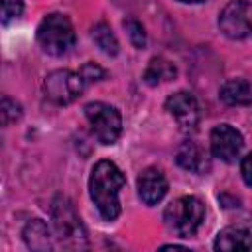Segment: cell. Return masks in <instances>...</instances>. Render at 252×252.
<instances>
[{"label":"cell","mask_w":252,"mask_h":252,"mask_svg":"<svg viewBox=\"0 0 252 252\" xmlns=\"http://www.w3.org/2000/svg\"><path fill=\"white\" fill-rule=\"evenodd\" d=\"M51 219H53V226L57 232V238L61 240V244L65 248H73V250H81L87 248V232L85 226L79 219V215L75 213L73 205L69 199L57 195L51 203Z\"/></svg>","instance_id":"3957f363"},{"label":"cell","mask_w":252,"mask_h":252,"mask_svg":"<svg viewBox=\"0 0 252 252\" xmlns=\"http://www.w3.org/2000/svg\"><path fill=\"white\" fill-rule=\"evenodd\" d=\"M93 39H94V43H96L106 55H116V53H118V39H116V35L112 33V30H110L108 24L98 22V24L93 28Z\"/></svg>","instance_id":"2e32d148"},{"label":"cell","mask_w":252,"mask_h":252,"mask_svg":"<svg viewBox=\"0 0 252 252\" xmlns=\"http://www.w3.org/2000/svg\"><path fill=\"white\" fill-rule=\"evenodd\" d=\"M242 150V136L228 124H219L211 130V152L222 161H234Z\"/></svg>","instance_id":"9c48e42d"},{"label":"cell","mask_w":252,"mask_h":252,"mask_svg":"<svg viewBox=\"0 0 252 252\" xmlns=\"http://www.w3.org/2000/svg\"><path fill=\"white\" fill-rule=\"evenodd\" d=\"M163 220L171 232L187 238L201 228L205 220V207L197 197L185 195L167 205L163 213Z\"/></svg>","instance_id":"7a4b0ae2"},{"label":"cell","mask_w":252,"mask_h":252,"mask_svg":"<svg viewBox=\"0 0 252 252\" xmlns=\"http://www.w3.org/2000/svg\"><path fill=\"white\" fill-rule=\"evenodd\" d=\"M37 41L49 55H63L75 45V30L67 16L47 14L37 28Z\"/></svg>","instance_id":"277c9868"},{"label":"cell","mask_w":252,"mask_h":252,"mask_svg":"<svg viewBox=\"0 0 252 252\" xmlns=\"http://www.w3.org/2000/svg\"><path fill=\"white\" fill-rule=\"evenodd\" d=\"M124 28H126L128 37L134 43V47H138V49L146 47V32L138 20H124Z\"/></svg>","instance_id":"ac0fdd59"},{"label":"cell","mask_w":252,"mask_h":252,"mask_svg":"<svg viewBox=\"0 0 252 252\" xmlns=\"http://www.w3.org/2000/svg\"><path fill=\"white\" fill-rule=\"evenodd\" d=\"M215 250H226V252L244 250V252H252V228L228 226V228L220 230L217 234V240H215Z\"/></svg>","instance_id":"8fae6325"},{"label":"cell","mask_w":252,"mask_h":252,"mask_svg":"<svg viewBox=\"0 0 252 252\" xmlns=\"http://www.w3.org/2000/svg\"><path fill=\"white\" fill-rule=\"evenodd\" d=\"M167 193V179L159 169L148 167L138 177V195L146 205L159 203Z\"/></svg>","instance_id":"30bf717a"},{"label":"cell","mask_w":252,"mask_h":252,"mask_svg":"<svg viewBox=\"0 0 252 252\" xmlns=\"http://www.w3.org/2000/svg\"><path fill=\"white\" fill-rule=\"evenodd\" d=\"M24 10L22 0H2V22L8 24L10 20H16Z\"/></svg>","instance_id":"d6986e66"},{"label":"cell","mask_w":252,"mask_h":252,"mask_svg":"<svg viewBox=\"0 0 252 252\" xmlns=\"http://www.w3.org/2000/svg\"><path fill=\"white\" fill-rule=\"evenodd\" d=\"M220 100L230 106L252 104V83L246 79H230L220 87Z\"/></svg>","instance_id":"7c38bea8"},{"label":"cell","mask_w":252,"mask_h":252,"mask_svg":"<svg viewBox=\"0 0 252 252\" xmlns=\"http://www.w3.org/2000/svg\"><path fill=\"white\" fill-rule=\"evenodd\" d=\"M179 2H185V4H201L205 0H179Z\"/></svg>","instance_id":"7402d4cb"},{"label":"cell","mask_w":252,"mask_h":252,"mask_svg":"<svg viewBox=\"0 0 252 252\" xmlns=\"http://www.w3.org/2000/svg\"><path fill=\"white\" fill-rule=\"evenodd\" d=\"M85 116L100 144H114L118 140L122 130V118L114 106L106 102H89L85 106Z\"/></svg>","instance_id":"5b68a950"},{"label":"cell","mask_w":252,"mask_h":252,"mask_svg":"<svg viewBox=\"0 0 252 252\" xmlns=\"http://www.w3.org/2000/svg\"><path fill=\"white\" fill-rule=\"evenodd\" d=\"M85 87V81L81 73H73L69 69H59L47 75L45 79V93L47 98L55 104H69L75 98H79L81 91Z\"/></svg>","instance_id":"8992f818"},{"label":"cell","mask_w":252,"mask_h":252,"mask_svg":"<svg viewBox=\"0 0 252 252\" xmlns=\"http://www.w3.org/2000/svg\"><path fill=\"white\" fill-rule=\"evenodd\" d=\"M81 77L85 83H93V81H100L104 79V69L94 65V63H85L81 67Z\"/></svg>","instance_id":"ffe728a7"},{"label":"cell","mask_w":252,"mask_h":252,"mask_svg":"<svg viewBox=\"0 0 252 252\" xmlns=\"http://www.w3.org/2000/svg\"><path fill=\"white\" fill-rule=\"evenodd\" d=\"M124 183H126L124 173L108 159L98 161L91 171V177H89L91 199L94 201L98 213L106 220H114L120 215L118 193L124 187Z\"/></svg>","instance_id":"6da1fadb"},{"label":"cell","mask_w":252,"mask_h":252,"mask_svg":"<svg viewBox=\"0 0 252 252\" xmlns=\"http://www.w3.org/2000/svg\"><path fill=\"white\" fill-rule=\"evenodd\" d=\"M177 163L195 173H201L203 169H207L205 154L195 142H183V146L177 152Z\"/></svg>","instance_id":"9a60e30c"},{"label":"cell","mask_w":252,"mask_h":252,"mask_svg":"<svg viewBox=\"0 0 252 252\" xmlns=\"http://www.w3.org/2000/svg\"><path fill=\"white\" fill-rule=\"evenodd\" d=\"M240 173H242V179L246 181V185L252 187V154H248L242 163H240Z\"/></svg>","instance_id":"44dd1931"},{"label":"cell","mask_w":252,"mask_h":252,"mask_svg":"<svg viewBox=\"0 0 252 252\" xmlns=\"http://www.w3.org/2000/svg\"><path fill=\"white\" fill-rule=\"evenodd\" d=\"M250 33H252V4H250Z\"/></svg>","instance_id":"603a6c76"},{"label":"cell","mask_w":252,"mask_h":252,"mask_svg":"<svg viewBox=\"0 0 252 252\" xmlns=\"http://www.w3.org/2000/svg\"><path fill=\"white\" fill-rule=\"evenodd\" d=\"M220 32L230 39H242L250 33V4L244 0L230 2L219 18Z\"/></svg>","instance_id":"52a82bcc"},{"label":"cell","mask_w":252,"mask_h":252,"mask_svg":"<svg viewBox=\"0 0 252 252\" xmlns=\"http://www.w3.org/2000/svg\"><path fill=\"white\" fill-rule=\"evenodd\" d=\"M165 108L175 118V122L179 124L181 130L189 132V130L197 128V124H199V104H197V100L191 93L179 91V93L171 94L165 100Z\"/></svg>","instance_id":"ba28073f"},{"label":"cell","mask_w":252,"mask_h":252,"mask_svg":"<svg viewBox=\"0 0 252 252\" xmlns=\"http://www.w3.org/2000/svg\"><path fill=\"white\" fill-rule=\"evenodd\" d=\"M24 240L32 250H51L49 228L41 219H32L24 228Z\"/></svg>","instance_id":"4fadbf2b"},{"label":"cell","mask_w":252,"mask_h":252,"mask_svg":"<svg viewBox=\"0 0 252 252\" xmlns=\"http://www.w3.org/2000/svg\"><path fill=\"white\" fill-rule=\"evenodd\" d=\"M175 75H177V69H175V65H173L171 61H167V59H163V57H154V59L148 63L146 71H144V81L154 87V85L171 81Z\"/></svg>","instance_id":"5bb4252c"},{"label":"cell","mask_w":252,"mask_h":252,"mask_svg":"<svg viewBox=\"0 0 252 252\" xmlns=\"http://www.w3.org/2000/svg\"><path fill=\"white\" fill-rule=\"evenodd\" d=\"M0 114H2V124L4 126H8V124H12V122H16L20 116H22V106L16 102V100H12L10 96H2V106H0Z\"/></svg>","instance_id":"e0dca14e"}]
</instances>
